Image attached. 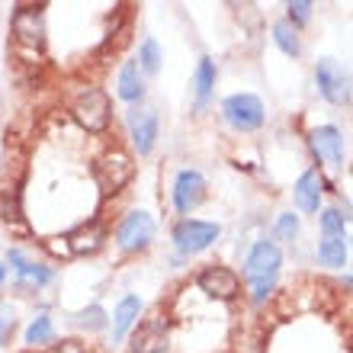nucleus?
Wrapping results in <instances>:
<instances>
[{
	"label": "nucleus",
	"instance_id": "9b49d317",
	"mask_svg": "<svg viewBox=\"0 0 353 353\" xmlns=\"http://www.w3.org/2000/svg\"><path fill=\"white\" fill-rule=\"evenodd\" d=\"M164 337H168V318H145L139 331L132 334V353H161L164 350Z\"/></svg>",
	"mask_w": 353,
	"mask_h": 353
},
{
	"label": "nucleus",
	"instance_id": "c756f323",
	"mask_svg": "<svg viewBox=\"0 0 353 353\" xmlns=\"http://www.w3.org/2000/svg\"><path fill=\"white\" fill-rule=\"evenodd\" d=\"M3 276H7V267H3V263H0V283H3Z\"/></svg>",
	"mask_w": 353,
	"mask_h": 353
},
{
	"label": "nucleus",
	"instance_id": "39448f33",
	"mask_svg": "<svg viewBox=\"0 0 353 353\" xmlns=\"http://www.w3.org/2000/svg\"><path fill=\"white\" fill-rule=\"evenodd\" d=\"M219 232L222 228L215 222H190L186 219V222H180L174 228V244L180 254H199L219 238Z\"/></svg>",
	"mask_w": 353,
	"mask_h": 353
},
{
	"label": "nucleus",
	"instance_id": "f257e3e1",
	"mask_svg": "<svg viewBox=\"0 0 353 353\" xmlns=\"http://www.w3.org/2000/svg\"><path fill=\"white\" fill-rule=\"evenodd\" d=\"M74 119L84 125L87 132H106L110 129V116H112V106H110V97L97 87H87L81 97L74 100Z\"/></svg>",
	"mask_w": 353,
	"mask_h": 353
},
{
	"label": "nucleus",
	"instance_id": "412c9836",
	"mask_svg": "<svg viewBox=\"0 0 353 353\" xmlns=\"http://www.w3.org/2000/svg\"><path fill=\"white\" fill-rule=\"evenodd\" d=\"M139 71H145V74H154L161 68V48L154 39H145V46H141V55H139Z\"/></svg>",
	"mask_w": 353,
	"mask_h": 353
},
{
	"label": "nucleus",
	"instance_id": "6e6552de",
	"mask_svg": "<svg viewBox=\"0 0 353 353\" xmlns=\"http://www.w3.org/2000/svg\"><path fill=\"white\" fill-rule=\"evenodd\" d=\"M312 141V151H315V158L327 168H341V161H344V139H341V132L334 125H318L312 129L308 135Z\"/></svg>",
	"mask_w": 353,
	"mask_h": 353
},
{
	"label": "nucleus",
	"instance_id": "bb28decb",
	"mask_svg": "<svg viewBox=\"0 0 353 353\" xmlns=\"http://www.w3.org/2000/svg\"><path fill=\"white\" fill-rule=\"evenodd\" d=\"M289 19L286 23H308V17H312V3H305V0H296V3H289Z\"/></svg>",
	"mask_w": 353,
	"mask_h": 353
},
{
	"label": "nucleus",
	"instance_id": "a878e982",
	"mask_svg": "<svg viewBox=\"0 0 353 353\" xmlns=\"http://www.w3.org/2000/svg\"><path fill=\"white\" fill-rule=\"evenodd\" d=\"M13 327H17V318H13V312H10L7 305H0V347H3L10 337H13Z\"/></svg>",
	"mask_w": 353,
	"mask_h": 353
},
{
	"label": "nucleus",
	"instance_id": "aec40b11",
	"mask_svg": "<svg viewBox=\"0 0 353 353\" xmlns=\"http://www.w3.org/2000/svg\"><path fill=\"white\" fill-rule=\"evenodd\" d=\"M212 87H215V65L209 58H203L199 68H196V97H199V103H205V97L212 93Z\"/></svg>",
	"mask_w": 353,
	"mask_h": 353
},
{
	"label": "nucleus",
	"instance_id": "4be33fe9",
	"mask_svg": "<svg viewBox=\"0 0 353 353\" xmlns=\"http://www.w3.org/2000/svg\"><path fill=\"white\" fill-rule=\"evenodd\" d=\"M52 334H55V331H52V321H48L46 315H39L36 321H32V325H29V331H26V344H48V341H52Z\"/></svg>",
	"mask_w": 353,
	"mask_h": 353
},
{
	"label": "nucleus",
	"instance_id": "f3484780",
	"mask_svg": "<svg viewBox=\"0 0 353 353\" xmlns=\"http://www.w3.org/2000/svg\"><path fill=\"white\" fill-rule=\"evenodd\" d=\"M318 261L325 263V267H344L347 263V238H331L325 234V241L318 244Z\"/></svg>",
	"mask_w": 353,
	"mask_h": 353
},
{
	"label": "nucleus",
	"instance_id": "4468645a",
	"mask_svg": "<svg viewBox=\"0 0 353 353\" xmlns=\"http://www.w3.org/2000/svg\"><path fill=\"white\" fill-rule=\"evenodd\" d=\"M103 238H106V228H103L100 222H87V225H81L74 234H68L65 241H68V251L71 254H93V251H100Z\"/></svg>",
	"mask_w": 353,
	"mask_h": 353
},
{
	"label": "nucleus",
	"instance_id": "ddd939ff",
	"mask_svg": "<svg viewBox=\"0 0 353 353\" xmlns=\"http://www.w3.org/2000/svg\"><path fill=\"white\" fill-rule=\"evenodd\" d=\"M296 205L302 212H318V203H321V196H325V176L318 174V170H305V174L296 180Z\"/></svg>",
	"mask_w": 353,
	"mask_h": 353
},
{
	"label": "nucleus",
	"instance_id": "f03ea898",
	"mask_svg": "<svg viewBox=\"0 0 353 353\" xmlns=\"http://www.w3.org/2000/svg\"><path fill=\"white\" fill-rule=\"evenodd\" d=\"M222 112L228 125H234L238 132H254L263 125V103L251 93H234L222 103Z\"/></svg>",
	"mask_w": 353,
	"mask_h": 353
},
{
	"label": "nucleus",
	"instance_id": "c85d7f7f",
	"mask_svg": "<svg viewBox=\"0 0 353 353\" xmlns=\"http://www.w3.org/2000/svg\"><path fill=\"white\" fill-rule=\"evenodd\" d=\"M52 353H84V344L81 341H61V344L52 347Z\"/></svg>",
	"mask_w": 353,
	"mask_h": 353
},
{
	"label": "nucleus",
	"instance_id": "0eeeda50",
	"mask_svg": "<svg viewBox=\"0 0 353 353\" xmlns=\"http://www.w3.org/2000/svg\"><path fill=\"white\" fill-rule=\"evenodd\" d=\"M196 286H199V292H205L209 299H219V302H228V299H234L238 292H241L238 276H234L232 270H225V267L203 270V273L196 276Z\"/></svg>",
	"mask_w": 353,
	"mask_h": 353
},
{
	"label": "nucleus",
	"instance_id": "9d476101",
	"mask_svg": "<svg viewBox=\"0 0 353 353\" xmlns=\"http://www.w3.org/2000/svg\"><path fill=\"white\" fill-rule=\"evenodd\" d=\"M279 263H283V254H279V248L273 241H261L257 248L251 251V257H248V263H244V276L251 279H267V276H276Z\"/></svg>",
	"mask_w": 353,
	"mask_h": 353
},
{
	"label": "nucleus",
	"instance_id": "7ed1b4c3",
	"mask_svg": "<svg viewBox=\"0 0 353 353\" xmlns=\"http://www.w3.org/2000/svg\"><path fill=\"white\" fill-rule=\"evenodd\" d=\"M315 81H318V90H321V97H325L327 103H334V106H347V103H350V77H347V71L337 65L334 58L318 61Z\"/></svg>",
	"mask_w": 353,
	"mask_h": 353
},
{
	"label": "nucleus",
	"instance_id": "f8f14e48",
	"mask_svg": "<svg viewBox=\"0 0 353 353\" xmlns=\"http://www.w3.org/2000/svg\"><path fill=\"white\" fill-rule=\"evenodd\" d=\"M129 132H132V141H135L139 154H148L154 148V139H158V116H154V110H132Z\"/></svg>",
	"mask_w": 353,
	"mask_h": 353
},
{
	"label": "nucleus",
	"instance_id": "423d86ee",
	"mask_svg": "<svg viewBox=\"0 0 353 353\" xmlns=\"http://www.w3.org/2000/svg\"><path fill=\"white\" fill-rule=\"evenodd\" d=\"M151 238H154V219L148 212H132L116 232V241L122 251H145Z\"/></svg>",
	"mask_w": 353,
	"mask_h": 353
},
{
	"label": "nucleus",
	"instance_id": "2eb2a0df",
	"mask_svg": "<svg viewBox=\"0 0 353 353\" xmlns=\"http://www.w3.org/2000/svg\"><path fill=\"white\" fill-rule=\"evenodd\" d=\"M119 97L122 100H141L145 97V84H141V71H139V61H129V65L122 68L119 74Z\"/></svg>",
	"mask_w": 353,
	"mask_h": 353
},
{
	"label": "nucleus",
	"instance_id": "dca6fc26",
	"mask_svg": "<svg viewBox=\"0 0 353 353\" xmlns=\"http://www.w3.org/2000/svg\"><path fill=\"white\" fill-rule=\"evenodd\" d=\"M139 308H141V302H139V296H125L119 302V308H116V321H112V341H122V334L132 327V321L139 318Z\"/></svg>",
	"mask_w": 353,
	"mask_h": 353
},
{
	"label": "nucleus",
	"instance_id": "20e7f679",
	"mask_svg": "<svg viewBox=\"0 0 353 353\" xmlns=\"http://www.w3.org/2000/svg\"><path fill=\"white\" fill-rule=\"evenodd\" d=\"M13 36H17V48L36 55V48L46 42V26H42V10L39 7H23L13 13Z\"/></svg>",
	"mask_w": 353,
	"mask_h": 353
},
{
	"label": "nucleus",
	"instance_id": "a211bd4d",
	"mask_svg": "<svg viewBox=\"0 0 353 353\" xmlns=\"http://www.w3.org/2000/svg\"><path fill=\"white\" fill-rule=\"evenodd\" d=\"M10 263H13V270H17L19 276H26L32 286H46L48 279H52V270L48 267H39V263L26 261L19 251H10Z\"/></svg>",
	"mask_w": 353,
	"mask_h": 353
},
{
	"label": "nucleus",
	"instance_id": "1a4fd4ad",
	"mask_svg": "<svg viewBox=\"0 0 353 353\" xmlns=\"http://www.w3.org/2000/svg\"><path fill=\"white\" fill-rule=\"evenodd\" d=\"M205 199V180L196 170H180L174 180V205L176 212H193L196 205Z\"/></svg>",
	"mask_w": 353,
	"mask_h": 353
},
{
	"label": "nucleus",
	"instance_id": "5701e85b",
	"mask_svg": "<svg viewBox=\"0 0 353 353\" xmlns=\"http://www.w3.org/2000/svg\"><path fill=\"white\" fill-rule=\"evenodd\" d=\"M321 232L331 234V238H341L347 232V215H341L337 209H325L321 212Z\"/></svg>",
	"mask_w": 353,
	"mask_h": 353
},
{
	"label": "nucleus",
	"instance_id": "cd10ccee",
	"mask_svg": "<svg viewBox=\"0 0 353 353\" xmlns=\"http://www.w3.org/2000/svg\"><path fill=\"white\" fill-rule=\"evenodd\" d=\"M254 302H263V299L273 292V286H276V276H267V279H254Z\"/></svg>",
	"mask_w": 353,
	"mask_h": 353
},
{
	"label": "nucleus",
	"instance_id": "6ab92c4d",
	"mask_svg": "<svg viewBox=\"0 0 353 353\" xmlns=\"http://www.w3.org/2000/svg\"><path fill=\"white\" fill-rule=\"evenodd\" d=\"M273 39H276V46L283 48L289 58H296L299 52H302V46H299V29L292 26V23H286V19L273 26Z\"/></svg>",
	"mask_w": 353,
	"mask_h": 353
},
{
	"label": "nucleus",
	"instance_id": "b1692460",
	"mask_svg": "<svg viewBox=\"0 0 353 353\" xmlns=\"http://www.w3.org/2000/svg\"><path fill=\"white\" fill-rule=\"evenodd\" d=\"M81 325L90 327V331H100V327H106V315H103V308H100V305L84 308V315H81Z\"/></svg>",
	"mask_w": 353,
	"mask_h": 353
},
{
	"label": "nucleus",
	"instance_id": "393cba45",
	"mask_svg": "<svg viewBox=\"0 0 353 353\" xmlns=\"http://www.w3.org/2000/svg\"><path fill=\"white\" fill-rule=\"evenodd\" d=\"M276 232H279V238H283V241H292V238H296V234H299V222H296V215H292V212L279 215Z\"/></svg>",
	"mask_w": 353,
	"mask_h": 353
}]
</instances>
